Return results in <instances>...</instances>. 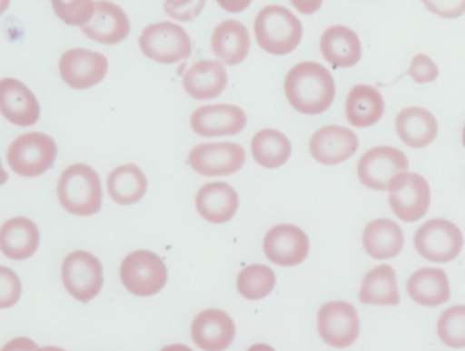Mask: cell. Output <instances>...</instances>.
<instances>
[{"label":"cell","instance_id":"cell-1","mask_svg":"<svg viewBox=\"0 0 465 351\" xmlns=\"http://www.w3.org/2000/svg\"><path fill=\"white\" fill-rule=\"evenodd\" d=\"M284 95L295 111L316 116L332 105L335 81L332 74L320 63H298L284 78Z\"/></svg>","mask_w":465,"mask_h":351},{"label":"cell","instance_id":"cell-2","mask_svg":"<svg viewBox=\"0 0 465 351\" xmlns=\"http://www.w3.org/2000/svg\"><path fill=\"white\" fill-rule=\"evenodd\" d=\"M57 196L65 211L74 216H94L103 206L100 176L84 164L68 166L57 183Z\"/></svg>","mask_w":465,"mask_h":351},{"label":"cell","instance_id":"cell-3","mask_svg":"<svg viewBox=\"0 0 465 351\" xmlns=\"http://www.w3.org/2000/svg\"><path fill=\"white\" fill-rule=\"evenodd\" d=\"M257 44L271 55H287L300 45L302 24L283 5H267L253 24Z\"/></svg>","mask_w":465,"mask_h":351},{"label":"cell","instance_id":"cell-4","mask_svg":"<svg viewBox=\"0 0 465 351\" xmlns=\"http://www.w3.org/2000/svg\"><path fill=\"white\" fill-rule=\"evenodd\" d=\"M57 146L51 136L43 133H27L18 136L7 150L11 171L24 177H37L54 166Z\"/></svg>","mask_w":465,"mask_h":351},{"label":"cell","instance_id":"cell-5","mask_svg":"<svg viewBox=\"0 0 465 351\" xmlns=\"http://www.w3.org/2000/svg\"><path fill=\"white\" fill-rule=\"evenodd\" d=\"M120 278L125 289L138 297L157 295L168 282V268L152 251H135L123 260Z\"/></svg>","mask_w":465,"mask_h":351},{"label":"cell","instance_id":"cell-6","mask_svg":"<svg viewBox=\"0 0 465 351\" xmlns=\"http://www.w3.org/2000/svg\"><path fill=\"white\" fill-rule=\"evenodd\" d=\"M139 46L144 56L163 65H174L187 59L193 51L190 35L173 22L149 25L142 32Z\"/></svg>","mask_w":465,"mask_h":351},{"label":"cell","instance_id":"cell-7","mask_svg":"<svg viewBox=\"0 0 465 351\" xmlns=\"http://www.w3.org/2000/svg\"><path fill=\"white\" fill-rule=\"evenodd\" d=\"M418 254L434 263H448L460 255L464 246L461 230L448 219L436 218L423 224L414 237Z\"/></svg>","mask_w":465,"mask_h":351},{"label":"cell","instance_id":"cell-8","mask_svg":"<svg viewBox=\"0 0 465 351\" xmlns=\"http://www.w3.org/2000/svg\"><path fill=\"white\" fill-rule=\"evenodd\" d=\"M390 205L393 214L403 222L422 219L430 207V186L423 176L404 172L391 181Z\"/></svg>","mask_w":465,"mask_h":351},{"label":"cell","instance_id":"cell-9","mask_svg":"<svg viewBox=\"0 0 465 351\" xmlns=\"http://www.w3.org/2000/svg\"><path fill=\"white\" fill-rule=\"evenodd\" d=\"M62 279L74 298L81 303H89L103 289V266L90 252L75 251L63 262Z\"/></svg>","mask_w":465,"mask_h":351},{"label":"cell","instance_id":"cell-10","mask_svg":"<svg viewBox=\"0 0 465 351\" xmlns=\"http://www.w3.org/2000/svg\"><path fill=\"white\" fill-rule=\"evenodd\" d=\"M409 172V158L392 146H377L361 157L357 166L358 178L366 188L388 191L396 176Z\"/></svg>","mask_w":465,"mask_h":351},{"label":"cell","instance_id":"cell-11","mask_svg":"<svg viewBox=\"0 0 465 351\" xmlns=\"http://www.w3.org/2000/svg\"><path fill=\"white\" fill-rule=\"evenodd\" d=\"M357 309L346 301H331L317 314V330L325 344L335 349L351 346L360 336Z\"/></svg>","mask_w":465,"mask_h":351},{"label":"cell","instance_id":"cell-12","mask_svg":"<svg viewBox=\"0 0 465 351\" xmlns=\"http://www.w3.org/2000/svg\"><path fill=\"white\" fill-rule=\"evenodd\" d=\"M245 161L243 147L232 142L199 145L191 150L188 157L191 168L207 177L237 174Z\"/></svg>","mask_w":465,"mask_h":351},{"label":"cell","instance_id":"cell-13","mask_svg":"<svg viewBox=\"0 0 465 351\" xmlns=\"http://www.w3.org/2000/svg\"><path fill=\"white\" fill-rule=\"evenodd\" d=\"M59 73L67 86L90 89L100 84L108 73V59L89 49L74 48L60 57Z\"/></svg>","mask_w":465,"mask_h":351},{"label":"cell","instance_id":"cell-14","mask_svg":"<svg viewBox=\"0 0 465 351\" xmlns=\"http://www.w3.org/2000/svg\"><path fill=\"white\" fill-rule=\"evenodd\" d=\"M265 256L282 267L301 265L309 255V238L295 225H276L265 235L262 243Z\"/></svg>","mask_w":465,"mask_h":351},{"label":"cell","instance_id":"cell-15","mask_svg":"<svg viewBox=\"0 0 465 351\" xmlns=\"http://www.w3.org/2000/svg\"><path fill=\"white\" fill-rule=\"evenodd\" d=\"M360 147V139L350 128L327 125L313 134L309 152L322 165H339L350 160Z\"/></svg>","mask_w":465,"mask_h":351},{"label":"cell","instance_id":"cell-16","mask_svg":"<svg viewBox=\"0 0 465 351\" xmlns=\"http://www.w3.org/2000/svg\"><path fill=\"white\" fill-rule=\"evenodd\" d=\"M245 125V112L231 104L201 106L191 116V128L203 138L237 135Z\"/></svg>","mask_w":465,"mask_h":351},{"label":"cell","instance_id":"cell-17","mask_svg":"<svg viewBox=\"0 0 465 351\" xmlns=\"http://www.w3.org/2000/svg\"><path fill=\"white\" fill-rule=\"evenodd\" d=\"M81 30L90 40L114 45L128 37L131 25L127 14L116 3L97 0L94 15L86 25L81 26Z\"/></svg>","mask_w":465,"mask_h":351},{"label":"cell","instance_id":"cell-18","mask_svg":"<svg viewBox=\"0 0 465 351\" xmlns=\"http://www.w3.org/2000/svg\"><path fill=\"white\" fill-rule=\"evenodd\" d=\"M0 114L18 127H30L40 119V104L26 85L5 78L0 81Z\"/></svg>","mask_w":465,"mask_h":351},{"label":"cell","instance_id":"cell-19","mask_svg":"<svg viewBox=\"0 0 465 351\" xmlns=\"http://www.w3.org/2000/svg\"><path fill=\"white\" fill-rule=\"evenodd\" d=\"M191 336L201 350L223 351L234 341L235 325L226 312L206 309L191 325Z\"/></svg>","mask_w":465,"mask_h":351},{"label":"cell","instance_id":"cell-20","mask_svg":"<svg viewBox=\"0 0 465 351\" xmlns=\"http://www.w3.org/2000/svg\"><path fill=\"white\" fill-rule=\"evenodd\" d=\"M320 51L335 68H349L362 57V45L354 30L341 25L328 27L320 38Z\"/></svg>","mask_w":465,"mask_h":351},{"label":"cell","instance_id":"cell-21","mask_svg":"<svg viewBox=\"0 0 465 351\" xmlns=\"http://www.w3.org/2000/svg\"><path fill=\"white\" fill-rule=\"evenodd\" d=\"M240 199L231 184L223 181L209 183L196 195V208L202 218L212 224H225L237 213Z\"/></svg>","mask_w":465,"mask_h":351},{"label":"cell","instance_id":"cell-22","mask_svg":"<svg viewBox=\"0 0 465 351\" xmlns=\"http://www.w3.org/2000/svg\"><path fill=\"white\" fill-rule=\"evenodd\" d=\"M228 85V73L220 60L196 62L183 78V86L195 100H212L223 95Z\"/></svg>","mask_w":465,"mask_h":351},{"label":"cell","instance_id":"cell-23","mask_svg":"<svg viewBox=\"0 0 465 351\" xmlns=\"http://www.w3.org/2000/svg\"><path fill=\"white\" fill-rule=\"evenodd\" d=\"M40 232L35 222L15 216L0 227V252L8 259H29L37 251Z\"/></svg>","mask_w":465,"mask_h":351},{"label":"cell","instance_id":"cell-24","mask_svg":"<svg viewBox=\"0 0 465 351\" xmlns=\"http://www.w3.org/2000/svg\"><path fill=\"white\" fill-rule=\"evenodd\" d=\"M399 138L412 149L429 146L439 134V123L428 109L410 106L396 116Z\"/></svg>","mask_w":465,"mask_h":351},{"label":"cell","instance_id":"cell-25","mask_svg":"<svg viewBox=\"0 0 465 351\" xmlns=\"http://www.w3.org/2000/svg\"><path fill=\"white\" fill-rule=\"evenodd\" d=\"M362 243L366 254L373 259H392V257L398 256L403 249V230L391 219H374L366 225L362 235Z\"/></svg>","mask_w":465,"mask_h":351},{"label":"cell","instance_id":"cell-26","mask_svg":"<svg viewBox=\"0 0 465 351\" xmlns=\"http://www.w3.org/2000/svg\"><path fill=\"white\" fill-rule=\"evenodd\" d=\"M212 49L215 56L225 65H240L248 56L251 49L248 30L234 19L223 21L213 32Z\"/></svg>","mask_w":465,"mask_h":351},{"label":"cell","instance_id":"cell-27","mask_svg":"<svg viewBox=\"0 0 465 351\" xmlns=\"http://www.w3.org/2000/svg\"><path fill=\"white\" fill-rule=\"evenodd\" d=\"M407 292L423 306H440L450 298V279L441 268H420L410 276Z\"/></svg>","mask_w":465,"mask_h":351},{"label":"cell","instance_id":"cell-28","mask_svg":"<svg viewBox=\"0 0 465 351\" xmlns=\"http://www.w3.org/2000/svg\"><path fill=\"white\" fill-rule=\"evenodd\" d=\"M384 111V98L376 87L357 85L350 90L346 100V117L352 127H371L380 122Z\"/></svg>","mask_w":465,"mask_h":351},{"label":"cell","instance_id":"cell-29","mask_svg":"<svg viewBox=\"0 0 465 351\" xmlns=\"http://www.w3.org/2000/svg\"><path fill=\"white\" fill-rule=\"evenodd\" d=\"M360 301L365 306H399L401 295L395 270L381 265L369 271L361 286Z\"/></svg>","mask_w":465,"mask_h":351},{"label":"cell","instance_id":"cell-30","mask_svg":"<svg viewBox=\"0 0 465 351\" xmlns=\"http://www.w3.org/2000/svg\"><path fill=\"white\" fill-rule=\"evenodd\" d=\"M252 155L262 168L275 169L284 165L292 155V144L281 131L265 128L252 138Z\"/></svg>","mask_w":465,"mask_h":351},{"label":"cell","instance_id":"cell-31","mask_svg":"<svg viewBox=\"0 0 465 351\" xmlns=\"http://www.w3.org/2000/svg\"><path fill=\"white\" fill-rule=\"evenodd\" d=\"M109 196L119 205H134L144 196L147 178L141 168L127 164L114 169L108 177Z\"/></svg>","mask_w":465,"mask_h":351},{"label":"cell","instance_id":"cell-32","mask_svg":"<svg viewBox=\"0 0 465 351\" xmlns=\"http://www.w3.org/2000/svg\"><path fill=\"white\" fill-rule=\"evenodd\" d=\"M275 285V273L264 265L248 266L237 276L238 293L246 300H262L272 293Z\"/></svg>","mask_w":465,"mask_h":351},{"label":"cell","instance_id":"cell-33","mask_svg":"<svg viewBox=\"0 0 465 351\" xmlns=\"http://www.w3.org/2000/svg\"><path fill=\"white\" fill-rule=\"evenodd\" d=\"M440 339L452 349L465 347V306H450L437 325Z\"/></svg>","mask_w":465,"mask_h":351},{"label":"cell","instance_id":"cell-34","mask_svg":"<svg viewBox=\"0 0 465 351\" xmlns=\"http://www.w3.org/2000/svg\"><path fill=\"white\" fill-rule=\"evenodd\" d=\"M54 13L70 26H84L94 15L93 0H51Z\"/></svg>","mask_w":465,"mask_h":351},{"label":"cell","instance_id":"cell-35","mask_svg":"<svg viewBox=\"0 0 465 351\" xmlns=\"http://www.w3.org/2000/svg\"><path fill=\"white\" fill-rule=\"evenodd\" d=\"M22 295L21 279L11 268L0 266V309L11 308Z\"/></svg>","mask_w":465,"mask_h":351},{"label":"cell","instance_id":"cell-36","mask_svg":"<svg viewBox=\"0 0 465 351\" xmlns=\"http://www.w3.org/2000/svg\"><path fill=\"white\" fill-rule=\"evenodd\" d=\"M206 5V0H165L163 10L179 22H191L198 18Z\"/></svg>","mask_w":465,"mask_h":351},{"label":"cell","instance_id":"cell-37","mask_svg":"<svg viewBox=\"0 0 465 351\" xmlns=\"http://www.w3.org/2000/svg\"><path fill=\"white\" fill-rule=\"evenodd\" d=\"M410 76L417 84H430L439 78V67L428 55L420 54L411 60L409 70Z\"/></svg>","mask_w":465,"mask_h":351},{"label":"cell","instance_id":"cell-38","mask_svg":"<svg viewBox=\"0 0 465 351\" xmlns=\"http://www.w3.org/2000/svg\"><path fill=\"white\" fill-rule=\"evenodd\" d=\"M430 13L445 19L459 18L465 14V0H422Z\"/></svg>","mask_w":465,"mask_h":351},{"label":"cell","instance_id":"cell-39","mask_svg":"<svg viewBox=\"0 0 465 351\" xmlns=\"http://www.w3.org/2000/svg\"><path fill=\"white\" fill-rule=\"evenodd\" d=\"M38 349L37 344L29 338H16L5 344L0 351H35Z\"/></svg>","mask_w":465,"mask_h":351},{"label":"cell","instance_id":"cell-40","mask_svg":"<svg viewBox=\"0 0 465 351\" xmlns=\"http://www.w3.org/2000/svg\"><path fill=\"white\" fill-rule=\"evenodd\" d=\"M290 3L305 15L317 13L322 5V0H290Z\"/></svg>","mask_w":465,"mask_h":351},{"label":"cell","instance_id":"cell-41","mask_svg":"<svg viewBox=\"0 0 465 351\" xmlns=\"http://www.w3.org/2000/svg\"><path fill=\"white\" fill-rule=\"evenodd\" d=\"M217 2L229 13H241L251 5L252 0H217Z\"/></svg>","mask_w":465,"mask_h":351},{"label":"cell","instance_id":"cell-42","mask_svg":"<svg viewBox=\"0 0 465 351\" xmlns=\"http://www.w3.org/2000/svg\"><path fill=\"white\" fill-rule=\"evenodd\" d=\"M161 351H193L190 347L185 346V345H169V346L163 347Z\"/></svg>","mask_w":465,"mask_h":351},{"label":"cell","instance_id":"cell-43","mask_svg":"<svg viewBox=\"0 0 465 351\" xmlns=\"http://www.w3.org/2000/svg\"><path fill=\"white\" fill-rule=\"evenodd\" d=\"M248 351H275V349H273V347H271L270 345L257 344L253 345V346L249 347Z\"/></svg>","mask_w":465,"mask_h":351},{"label":"cell","instance_id":"cell-44","mask_svg":"<svg viewBox=\"0 0 465 351\" xmlns=\"http://www.w3.org/2000/svg\"><path fill=\"white\" fill-rule=\"evenodd\" d=\"M7 172H5V169H3L2 161H0V186H3V184L7 183Z\"/></svg>","mask_w":465,"mask_h":351},{"label":"cell","instance_id":"cell-45","mask_svg":"<svg viewBox=\"0 0 465 351\" xmlns=\"http://www.w3.org/2000/svg\"><path fill=\"white\" fill-rule=\"evenodd\" d=\"M8 5H10V0H0V15L7 10Z\"/></svg>","mask_w":465,"mask_h":351},{"label":"cell","instance_id":"cell-46","mask_svg":"<svg viewBox=\"0 0 465 351\" xmlns=\"http://www.w3.org/2000/svg\"><path fill=\"white\" fill-rule=\"evenodd\" d=\"M35 351H65V350L60 349V347H56V346H46V347H43V349H35Z\"/></svg>","mask_w":465,"mask_h":351},{"label":"cell","instance_id":"cell-47","mask_svg":"<svg viewBox=\"0 0 465 351\" xmlns=\"http://www.w3.org/2000/svg\"><path fill=\"white\" fill-rule=\"evenodd\" d=\"M463 145L465 147V125H464V130H463Z\"/></svg>","mask_w":465,"mask_h":351}]
</instances>
